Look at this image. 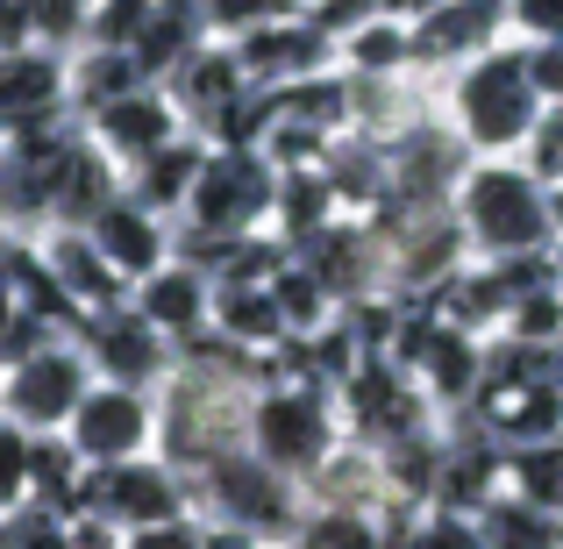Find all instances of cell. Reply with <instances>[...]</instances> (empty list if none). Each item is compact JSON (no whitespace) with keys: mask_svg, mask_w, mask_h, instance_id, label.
Listing matches in <instances>:
<instances>
[{"mask_svg":"<svg viewBox=\"0 0 563 549\" xmlns=\"http://www.w3.org/2000/svg\"><path fill=\"white\" fill-rule=\"evenodd\" d=\"M456 235L478 243L493 264L507 257H550L556 250V215H550V186L521 165H464L456 179Z\"/></svg>","mask_w":563,"mask_h":549,"instance_id":"1","label":"cell"},{"mask_svg":"<svg viewBox=\"0 0 563 549\" xmlns=\"http://www.w3.org/2000/svg\"><path fill=\"white\" fill-rule=\"evenodd\" d=\"M450 108H456V143H471V151H521L528 136H536V122L550 108H542L536 79H528V51H485L471 57L464 72L450 79Z\"/></svg>","mask_w":563,"mask_h":549,"instance_id":"2","label":"cell"},{"mask_svg":"<svg viewBox=\"0 0 563 549\" xmlns=\"http://www.w3.org/2000/svg\"><path fill=\"white\" fill-rule=\"evenodd\" d=\"M192 493L207 499V514H214V528H235V536H257V542H300L307 536V499H300V479H286V471L257 464L250 450L235 457H214L207 471H192Z\"/></svg>","mask_w":563,"mask_h":549,"instance_id":"3","label":"cell"},{"mask_svg":"<svg viewBox=\"0 0 563 549\" xmlns=\"http://www.w3.org/2000/svg\"><path fill=\"white\" fill-rule=\"evenodd\" d=\"M250 457L286 479H314L335 457V399L321 393L314 371H300L292 385H257L250 399Z\"/></svg>","mask_w":563,"mask_h":549,"instance_id":"4","label":"cell"},{"mask_svg":"<svg viewBox=\"0 0 563 549\" xmlns=\"http://www.w3.org/2000/svg\"><path fill=\"white\" fill-rule=\"evenodd\" d=\"M278 193V157L257 143H214L207 172L186 200V235H257V221H272Z\"/></svg>","mask_w":563,"mask_h":549,"instance_id":"5","label":"cell"},{"mask_svg":"<svg viewBox=\"0 0 563 549\" xmlns=\"http://www.w3.org/2000/svg\"><path fill=\"white\" fill-rule=\"evenodd\" d=\"M86 393H93V364H86V350L65 343V336L0 371V414H8L14 428H29V436H57V428L79 414Z\"/></svg>","mask_w":563,"mask_h":549,"instance_id":"6","label":"cell"},{"mask_svg":"<svg viewBox=\"0 0 563 549\" xmlns=\"http://www.w3.org/2000/svg\"><path fill=\"white\" fill-rule=\"evenodd\" d=\"M192 499V485L179 479L172 464H108V471H86V507L79 521H100L114 536H136V528H157V521H179Z\"/></svg>","mask_w":563,"mask_h":549,"instance_id":"7","label":"cell"},{"mask_svg":"<svg viewBox=\"0 0 563 549\" xmlns=\"http://www.w3.org/2000/svg\"><path fill=\"white\" fill-rule=\"evenodd\" d=\"M65 442L86 457V471H108V464H136L143 450L157 442V407L151 393H129V385H100L79 399V414L65 421Z\"/></svg>","mask_w":563,"mask_h":549,"instance_id":"8","label":"cell"},{"mask_svg":"<svg viewBox=\"0 0 563 549\" xmlns=\"http://www.w3.org/2000/svg\"><path fill=\"white\" fill-rule=\"evenodd\" d=\"M79 350H86V364H93L100 385H129V393H143V385H157L172 371V343L136 315V300H114V307H100V315H86Z\"/></svg>","mask_w":563,"mask_h":549,"instance_id":"9","label":"cell"},{"mask_svg":"<svg viewBox=\"0 0 563 549\" xmlns=\"http://www.w3.org/2000/svg\"><path fill=\"white\" fill-rule=\"evenodd\" d=\"M79 235L100 250V264H108L122 286H143L157 264H172V229H165V215H157V207H143L129 186H114L108 200L93 207V221H86Z\"/></svg>","mask_w":563,"mask_h":549,"instance_id":"10","label":"cell"},{"mask_svg":"<svg viewBox=\"0 0 563 549\" xmlns=\"http://www.w3.org/2000/svg\"><path fill=\"white\" fill-rule=\"evenodd\" d=\"M499 29H507V0H428V8L407 22L413 72L471 65V57L499 51Z\"/></svg>","mask_w":563,"mask_h":549,"instance_id":"11","label":"cell"},{"mask_svg":"<svg viewBox=\"0 0 563 549\" xmlns=\"http://www.w3.org/2000/svg\"><path fill=\"white\" fill-rule=\"evenodd\" d=\"M65 100H71V79L57 51H36V43L0 51V143L65 122Z\"/></svg>","mask_w":563,"mask_h":549,"instance_id":"12","label":"cell"},{"mask_svg":"<svg viewBox=\"0 0 563 549\" xmlns=\"http://www.w3.org/2000/svg\"><path fill=\"white\" fill-rule=\"evenodd\" d=\"M235 57H243V72H250V86H300V79H329V65H335V43L321 36L307 14H286V22H264V29H250V36H235L229 43Z\"/></svg>","mask_w":563,"mask_h":549,"instance_id":"13","label":"cell"},{"mask_svg":"<svg viewBox=\"0 0 563 549\" xmlns=\"http://www.w3.org/2000/svg\"><path fill=\"white\" fill-rule=\"evenodd\" d=\"M86 122H93L86 136L100 143V157H108V165H122V172H136L151 151H165V143L179 136V114H172L165 86H136V94H122V100H108V108H93Z\"/></svg>","mask_w":563,"mask_h":549,"instance_id":"14","label":"cell"},{"mask_svg":"<svg viewBox=\"0 0 563 549\" xmlns=\"http://www.w3.org/2000/svg\"><path fill=\"white\" fill-rule=\"evenodd\" d=\"M136 315L151 321L165 343H200L207 321H214V278L192 272V264H157L151 278L136 286Z\"/></svg>","mask_w":563,"mask_h":549,"instance_id":"15","label":"cell"},{"mask_svg":"<svg viewBox=\"0 0 563 549\" xmlns=\"http://www.w3.org/2000/svg\"><path fill=\"white\" fill-rule=\"evenodd\" d=\"M214 43V29H207V14H200V0H157L151 8V22H143V36L129 43V57H136V72L151 86H165L179 65H192V57Z\"/></svg>","mask_w":563,"mask_h":549,"instance_id":"16","label":"cell"},{"mask_svg":"<svg viewBox=\"0 0 563 549\" xmlns=\"http://www.w3.org/2000/svg\"><path fill=\"white\" fill-rule=\"evenodd\" d=\"M207 151H214L207 136L179 129L165 151H151L136 172H129V193H136L143 207H157V215H172V207H186V200H192V186H200V172H207Z\"/></svg>","mask_w":563,"mask_h":549,"instance_id":"17","label":"cell"},{"mask_svg":"<svg viewBox=\"0 0 563 549\" xmlns=\"http://www.w3.org/2000/svg\"><path fill=\"white\" fill-rule=\"evenodd\" d=\"M200 14H207V29L250 36V29H264V22H286L292 0H200Z\"/></svg>","mask_w":563,"mask_h":549,"instance_id":"18","label":"cell"},{"mask_svg":"<svg viewBox=\"0 0 563 549\" xmlns=\"http://www.w3.org/2000/svg\"><path fill=\"white\" fill-rule=\"evenodd\" d=\"M29 442H36V436L14 428L8 414H0V514L29 499Z\"/></svg>","mask_w":563,"mask_h":549,"instance_id":"19","label":"cell"},{"mask_svg":"<svg viewBox=\"0 0 563 549\" xmlns=\"http://www.w3.org/2000/svg\"><path fill=\"white\" fill-rule=\"evenodd\" d=\"M385 8H393V0H314V8H307V22L321 29V36H357V29H372V22H385Z\"/></svg>","mask_w":563,"mask_h":549,"instance_id":"20","label":"cell"},{"mask_svg":"<svg viewBox=\"0 0 563 549\" xmlns=\"http://www.w3.org/2000/svg\"><path fill=\"white\" fill-rule=\"evenodd\" d=\"M399 549H485V528H478V514H428L421 528H413Z\"/></svg>","mask_w":563,"mask_h":549,"instance_id":"21","label":"cell"},{"mask_svg":"<svg viewBox=\"0 0 563 549\" xmlns=\"http://www.w3.org/2000/svg\"><path fill=\"white\" fill-rule=\"evenodd\" d=\"M528 79H536L542 108H563V43H528Z\"/></svg>","mask_w":563,"mask_h":549,"instance_id":"22","label":"cell"},{"mask_svg":"<svg viewBox=\"0 0 563 549\" xmlns=\"http://www.w3.org/2000/svg\"><path fill=\"white\" fill-rule=\"evenodd\" d=\"M207 528L192 521V514H179V521H157V528H136V536H122V549H200Z\"/></svg>","mask_w":563,"mask_h":549,"instance_id":"23","label":"cell"},{"mask_svg":"<svg viewBox=\"0 0 563 549\" xmlns=\"http://www.w3.org/2000/svg\"><path fill=\"white\" fill-rule=\"evenodd\" d=\"M507 14L536 29V43H563V0H507Z\"/></svg>","mask_w":563,"mask_h":549,"instance_id":"24","label":"cell"},{"mask_svg":"<svg viewBox=\"0 0 563 549\" xmlns=\"http://www.w3.org/2000/svg\"><path fill=\"white\" fill-rule=\"evenodd\" d=\"M200 549H264V542H257V536H235V528H207Z\"/></svg>","mask_w":563,"mask_h":549,"instance_id":"25","label":"cell"},{"mask_svg":"<svg viewBox=\"0 0 563 549\" xmlns=\"http://www.w3.org/2000/svg\"><path fill=\"white\" fill-rule=\"evenodd\" d=\"M550 215H556V235H563V186H550Z\"/></svg>","mask_w":563,"mask_h":549,"instance_id":"26","label":"cell"},{"mask_svg":"<svg viewBox=\"0 0 563 549\" xmlns=\"http://www.w3.org/2000/svg\"><path fill=\"white\" fill-rule=\"evenodd\" d=\"M0 200H8V143H0Z\"/></svg>","mask_w":563,"mask_h":549,"instance_id":"27","label":"cell"}]
</instances>
